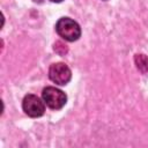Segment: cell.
<instances>
[{
    "label": "cell",
    "mask_w": 148,
    "mask_h": 148,
    "mask_svg": "<svg viewBox=\"0 0 148 148\" xmlns=\"http://www.w3.org/2000/svg\"><path fill=\"white\" fill-rule=\"evenodd\" d=\"M57 34L67 42H75L81 36V28L77 22L69 17H61L56 23Z\"/></svg>",
    "instance_id": "6da1fadb"
},
{
    "label": "cell",
    "mask_w": 148,
    "mask_h": 148,
    "mask_svg": "<svg viewBox=\"0 0 148 148\" xmlns=\"http://www.w3.org/2000/svg\"><path fill=\"white\" fill-rule=\"evenodd\" d=\"M42 97L44 103L52 110H60L67 102L66 94L56 87L44 88L42 91Z\"/></svg>",
    "instance_id": "7a4b0ae2"
},
{
    "label": "cell",
    "mask_w": 148,
    "mask_h": 148,
    "mask_svg": "<svg viewBox=\"0 0 148 148\" xmlns=\"http://www.w3.org/2000/svg\"><path fill=\"white\" fill-rule=\"evenodd\" d=\"M22 109L25 114L31 118L42 117L45 112V103L39 97L32 94H28L24 96L22 102Z\"/></svg>",
    "instance_id": "3957f363"
},
{
    "label": "cell",
    "mask_w": 148,
    "mask_h": 148,
    "mask_svg": "<svg viewBox=\"0 0 148 148\" xmlns=\"http://www.w3.org/2000/svg\"><path fill=\"white\" fill-rule=\"evenodd\" d=\"M49 77L56 84L65 86L71 81L72 72L66 64L56 62V64H52L49 68Z\"/></svg>",
    "instance_id": "277c9868"
},
{
    "label": "cell",
    "mask_w": 148,
    "mask_h": 148,
    "mask_svg": "<svg viewBox=\"0 0 148 148\" xmlns=\"http://www.w3.org/2000/svg\"><path fill=\"white\" fill-rule=\"evenodd\" d=\"M135 64L139 71L146 73L148 71V58L145 54H136L135 56Z\"/></svg>",
    "instance_id": "5b68a950"
},
{
    "label": "cell",
    "mask_w": 148,
    "mask_h": 148,
    "mask_svg": "<svg viewBox=\"0 0 148 148\" xmlns=\"http://www.w3.org/2000/svg\"><path fill=\"white\" fill-rule=\"evenodd\" d=\"M50 1H52V2H61V1H64V0H50Z\"/></svg>",
    "instance_id": "8992f818"
},
{
    "label": "cell",
    "mask_w": 148,
    "mask_h": 148,
    "mask_svg": "<svg viewBox=\"0 0 148 148\" xmlns=\"http://www.w3.org/2000/svg\"><path fill=\"white\" fill-rule=\"evenodd\" d=\"M104 1H105V0H104Z\"/></svg>",
    "instance_id": "52a82bcc"
}]
</instances>
